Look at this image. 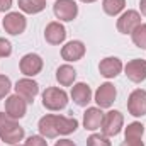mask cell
<instances>
[{
	"label": "cell",
	"instance_id": "6da1fadb",
	"mask_svg": "<svg viewBox=\"0 0 146 146\" xmlns=\"http://www.w3.org/2000/svg\"><path fill=\"white\" fill-rule=\"evenodd\" d=\"M78 127V121L75 117H65V115H54V114H46L44 117L39 119L37 129L41 133L42 138H58L61 136H68L76 131Z\"/></svg>",
	"mask_w": 146,
	"mask_h": 146
},
{
	"label": "cell",
	"instance_id": "7a4b0ae2",
	"mask_svg": "<svg viewBox=\"0 0 146 146\" xmlns=\"http://www.w3.org/2000/svg\"><path fill=\"white\" fill-rule=\"evenodd\" d=\"M24 138V127L5 112H0V139L5 145H19Z\"/></svg>",
	"mask_w": 146,
	"mask_h": 146
},
{
	"label": "cell",
	"instance_id": "3957f363",
	"mask_svg": "<svg viewBox=\"0 0 146 146\" xmlns=\"http://www.w3.org/2000/svg\"><path fill=\"white\" fill-rule=\"evenodd\" d=\"M42 106L48 110H61L68 106V94L58 87H48L42 92Z\"/></svg>",
	"mask_w": 146,
	"mask_h": 146
},
{
	"label": "cell",
	"instance_id": "277c9868",
	"mask_svg": "<svg viewBox=\"0 0 146 146\" xmlns=\"http://www.w3.org/2000/svg\"><path fill=\"white\" fill-rule=\"evenodd\" d=\"M124 126V115L119 110H109L107 114H104V121H102V134L104 136H117L121 133Z\"/></svg>",
	"mask_w": 146,
	"mask_h": 146
},
{
	"label": "cell",
	"instance_id": "5b68a950",
	"mask_svg": "<svg viewBox=\"0 0 146 146\" xmlns=\"http://www.w3.org/2000/svg\"><path fill=\"white\" fill-rule=\"evenodd\" d=\"M2 24H3L5 33H9L10 36H19L27 27V21L21 12H9Z\"/></svg>",
	"mask_w": 146,
	"mask_h": 146
},
{
	"label": "cell",
	"instance_id": "8992f818",
	"mask_svg": "<svg viewBox=\"0 0 146 146\" xmlns=\"http://www.w3.org/2000/svg\"><path fill=\"white\" fill-rule=\"evenodd\" d=\"M53 12H54L56 19L70 22L73 19H76V15H78V5L73 0H56L53 5Z\"/></svg>",
	"mask_w": 146,
	"mask_h": 146
},
{
	"label": "cell",
	"instance_id": "52a82bcc",
	"mask_svg": "<svg viewBox=\"0 0 146 146\" xmlns=\"http://www.w3.org/2000/svg\"><path fill=\"white\" fill-rule=\"evenodd\" d=\"M141 24V15L138 10H126L117 19V31L121 34H131Z\"/></svg>",
	"mask_w": 146,
	"mask_h": 146
},
{
	"label": "cell",
	"instance_id": "ba28073f",
	"mask_svg": "<svg viewBox=\"0 0 146 146\" xmlns=\"http://www.w3.org/2000/svg\"><path fill=\"white\" fill-rule=\"evenodd\" d=\"M26 112H27V102L21 95L14 94L5 99V114L9 117L17 121V119H22L26 115Z\"/></svg>",
	"mask_w": 146,
	"mask_h": 146
},
{
	"label": "cell",
	"instance_id": "9c48e42d",
	"mask_svg": "<svg viewBox=\"0 0 146 146\" xmlns=\"http://www.w3.org/2000/svg\"><path fill=\"white\" fill-rule=\"evenodd\" d=\"M14 88H15V94L21 95L27 104H33L34 99H36V95L39 94V83L34 82V80H31V78H21V80H17V83H15Z\"/></svg>",
	"mask_w": 146,
	"mask_h": 146
},
{
	"label": "cell",
	"instance_id": "30bf717a",
	"mask_svg": "<svg viewBox=\"0 0 146 146\" xmlns=\"http://www.w3.org/2000/svg\"><path fill=\"white\" fill-rule=\"evenodd\" d=\"M127 110L134 117H143L146 114V90L138 88V90L131 92V95L127 99Z\"/></svg>",
	"mask_w": 146,
	"mask_h": 146
},
{
	"label": "cell",
	"instance_id": "8fae6325",
	"mask_svg": "<svg viewBox=\"0 0 146 146\" xmlns=\"http://www.w3.org/2000/svg\"><path fill=\"white\" fill-rule=\"evenodd\" d=\"M19 68H21V73H24L26 76H36L42 70V58L36 53H27L22 56Z\"/></svg>",
	"mask_w": 146,
	"mask_h": 146
},
{
	"label": "cell",
	"instance_id": "7c38bea8",
	"mask_svg": "<svg viewBox=\"0 0 146 146\" xmlns=\"http://www.w3.org/2000/svg\"><path fill=\"white\" fill-rule=\"evenodd\" d=\"M115 97H117V90H115V87L112 83H109V82L102 83L97 88V92H95V102H97V106L100 109H109V107H112Z\"/></svg>",
	"mask_w": 146,
	"mask_h": 146
},
{
	"label": "cell",
	"instance_id": "4fadbf2b",
	"mask_svg": "<svg viewBox=\"0 0 146 146\" xmlns=\"http://www.w3.org/2000/svg\"><path fill=\"white\" fill-rule=\"evenodd\" d=\"M124 72H126V76L134 82V83H141L146 80V61L145 60H131L127 61V65L124 66Z\"/></svg>",
	"mask_w": 146,
	"mask_h": 146
},
{
	"label": "cell",
	"instance_id": "5bb4252c",
	"mask_svg": "<svg viewBox=\"0 0 146 146\" xmlns=\"http://www.w3.org/2000/svg\"><path fill=\"white\" fill-rule=\"evenodd\" d=\"M44 39H46V42H49L53 46L61 44L66 39V29H65V26L60 24V22H56V21L49 22L46 26V29H44Z\"/></svg>",
	"mask_w": 146,
	"mask_h": 146
},
{
	"label": "cell",
	"instance_id": "9a60e30c",
	"mask_svg": "<svg viewBox=\"0 0 146 146\" xmlns=\"http://www.w3.org/2000/svg\"><path fill=\"white\" fill-rule=\"evenodd\" d=\"M122 61L115 56H107L99 63V72L104 78H115L119 73L122 72Z\"/></svg>",
	"mask_w": 146,
	"mask_h": 146
},
{
	"label": "cell",
	"instance_id": "2e32d148",
	"mask_svg": "<svg viewBox=\"0 0 146 146\" xmlns=\"http://www.w3.org/2000/svg\"><path fill=\"white\" fill-rule=\"evenodd\" d=\"M85 44L82 41H70L61 48V58L65 61H78L85 56Z\"/></svg>",
	"mask_w": 146,
	"mask_h": 146
},
{
	"label": "cell",
	"instance_id": "e0dca14e",
	"mask_svg": "<svg viewBox=\"0 0 146 146\" xmlns=\"http://www.w3.org/2000/svg\"><path fill=\"white\" fill-rule=\"evenodd\" d=\"M104 112L100 107H88L83 114V127L87 131H97L102 127Z\"/></svg>",
	"mask_w": 146,
	"mask_h": 146
},
{
	"label": "cell",
	"instance_id": "ac0fdd59",
	"mask_svg": "<svg viewBox=\"0 0 146 146\" xmlns=\"http://www.w3.org/2000/svg\"><path fill=\"white\" fill-rule=\"evenodd\" d=\"M70 95H72L73 102H75L78 107H87V106L90 104V100H92V88H90L87 83L80 82V83H75V85H73Z\"/></svg>",
	"mask_w": 146,
	"mask_h": 146
},
{
	"label": "cell",
	"instance_id": "d6986e66",
	"mask_svg": "<svg viewBox=\"0 0 146 146\" xmlns=\"http://www.w3.org/2000/svg\"><path fill=\"white\" fill-rule=\"evenodd\" d=\"M75 78H76V70L73 66H70V65H61L56 70V80H58V83L61 87H70V85H73Z\"/></svg>",
	"mask_w": 146,
	"mask_h": 146
},
{
	"label": "cell",
	"instance_id": "ffe728a7",
	"mask_svg": "<svg viewBox=\"0 0 146 146\" xmlns=\"http://www.w3.org/2000/svg\"><path fill=\"white\" fill-rule=\"evenodd\" d=\"M19 9L24 14H39L46 9V0H19Z\"/></svg>",
	"mask_w": 146,
	"mask_h": 146
},
{
	"label": "cell",
	"instance_id": "44dd1931",
	"mask_svg": "<svg viewBox=\"0 0 146 146\" xmlns=\"http://www.w3.org/2000/svg\"><path fill=\"white\" fill-rule=\"evenodd\" d=\"M126 7V0H104L102 2V9L104 12L110 15V17H115L119 15Z\"/></svg>",
	"mask_w": 146,
	"mask_h": 146
},
{
	"label": "cell",
	"instance_id": "7402d4cb",
	"mask_svg": "<svg viewBox=\"0 0 146 146\" xmlns=\"http://www.w3.org/2000/svg\"><path fill=\"white\" fill-rule=\"evenodd\" d=\"M131 39L134 42V46H138L139 49H146V24H139L133 33H131Z\"/></svg>",
	"mask_w": 146,
	"mask_h": 146
},
{
	"label": "cell",
	"instance_id": "603a6c76",
	"mask_svg": "<svg viewBox=\"0 0 146 146\" xmlns=\"http://www.w3.org/2000/svg\"><path fill=\"white\" fill-rule=\"evenodd\" d=\"M145 134V126L141 122H131L126 127V138L127 139H141Z\"/></svg>",
	"mask_w": 146,
	"mask_h": 146
},
{
	"label": "cell",
	"instance_id": "cb8c5ba5",
	"mask_svg": "<svg viewBox=\"0 0 146 146\" xmlns=\"http://www.w3.org/2000/svg\"><path fill=\"white\" fill-rule=\"evenodd\" d=\"M87 146H110V141L104 134H90L87 138Z\"/></svg>",
	"mask_w": 146,
	"mask_h": 146
},
{
	"label": "cell",
	"instance_id": "d4e9b609",
	"mask_svg": "<svg viewBox=\"0 0 146 146\" xmlns=\"http://www.w3.org/2000/svg\"><path fill=\"white\" fill-rule=\"evenodd\" d=\"M10 88H12V82H10V78L5 76V75H0V100H2L5 95H9Z\"/></svg>",
	"mask_w": 146,
	"mask_h": 146
},
{
	"label": "cell",
	"instance_id": "484cf974",
	"mask_svg": "<svg viewBox=\"0 0 146 146\" xmlns=\"http://www.w3.org/2000/svg\"><path fill=\"white\" fill-rule=\"evenodd\" d=\"M10 54H12V44H10V41L0 37V58H7Z\"/></svg>",
	"mask_w": 146,
	"mask_h": 146
},
{
	"label": "cell",
	"instance_id": "4316f807",
	"mask_svg": "<svg viewBox=\"0 0 146 146\" xmlns=\"http://www.w3.org/2000/svg\"><path fill=\"white\" fill-rule=\"evenodd\" d=\"M26 146H48V141L42 136H29L26 141Z\"/></svg>",
	"mask_w": 146,
	"mask_h": 146
},
{
	"label": "cell",
	"instance_id": "83f0119b",
	"mask_svg": "<svg viewBox=\"0 0 146 146\" xmlns=\"http://www.w3.org/2000/svg\"><path fill=\"white\" fill-rule=\"evenodd\" d=\"M121 146H145V143H143V138L141 139H124V143Z\"/></svg>",
	"mask_w": 146,
	"mask_h": 146
},
{
	"label": "cell",
	"instance_id": "f1b7e54d",
	"mask_svg": "<svg viewBox=\"0 0 146 146\" xmlns=\"http://www.w3.org/2000/svg\"><path fill=\"white\" fill-rule=\"evenodd\" d=\"M12 7V0H0V12H7Z\"/></svg>",
	"mask_w": 146,
	"mask_h": 146
},
{
	"label": "cell",
	"instance_id": "f546056e",
	"mask_svg": "<svg viewBox=\"0 0 146 146\" xmlns=\"http://www.w3.org/2000/svg\"><path fill=\"white\" fill-rule=\"evenodd\" d=\"M54 146H76V145L73 143L72 139H60V141H56Z\"/></svg>",
	"mask_w": 146,
	"mask_h": 146
},
{
	"label": "cell",
	"instance_id": "4dcf8cb0",
	"mask_svg": "<svg viewBox=\"0 0 146 146\" xmlns=\"http://www.w3.org/2000/svg\"><path fill=\"white\" fill-rule=\"evenodd\" d=\"M139 9H141V14L146 17V0H139Z\"/></svg>",
	"mask_w": 146,
	"mask_h": 146
},
{
	"label": "cell",
	"instance_id": "1f68e13d",
	"mask_svg": "<svg viewBox=\"0 0 146 146\" xmlns=\"http://www.w3.org/2000/svg\"><path fill=\"white\" fill-rule=\"evenodd\" d=\"M80 2H83V3H92V2H97V0H80Z\"/></svg>",
	"mask_w": 146,
	"mask_h": 146
},
{
	"label": "cell",
	"instance_id": "d6a6232c",
	"mask_svg": "<svg viewBox=\"0 0 146 146\" xmlns=\"http://www.w3.org/2000/svg\"><path fill=\"white\" fill-rule=\"evenodd\" d=\"M15 146H26V145H15Z\"/></svg>",
	"mask_w": 146,
	"mask_h": 146
}]
</instances>
